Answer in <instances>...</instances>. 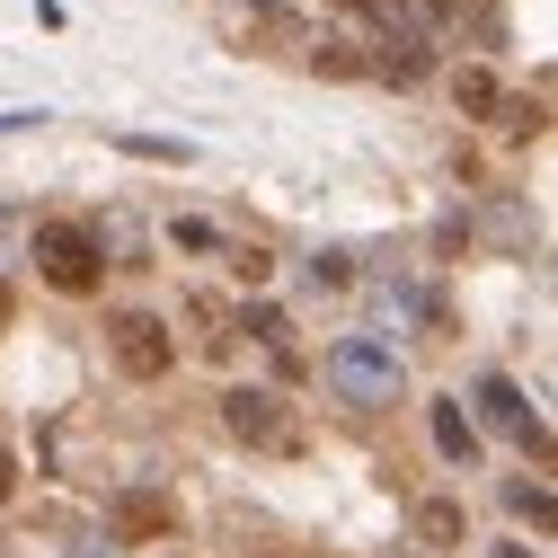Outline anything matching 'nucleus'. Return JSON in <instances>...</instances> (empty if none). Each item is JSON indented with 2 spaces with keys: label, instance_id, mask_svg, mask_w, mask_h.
<instances>
[{
  "label": "nucleus",
  "instance_id": "f3484780",
  "mask_svg": "<svg viewBox=\"0 0 558 558\" xmlns=\"http://www.w3.org/2000/svg\"><path fill=\"white\" fill-rule=\"evenodd\" d=\"M497 558H532V549H497Z\"/></svg>",
  "mask_w": 558,
  "mask_h": 558
},
{
  "label": "nucleus",
  "instance_id": "ddd939ff",
  "mask_svg": "<svg viewBox=\"0 0 558 558\" xmlns=\"http://www.w3.org/2000/svg\"><path fill=\"white\" fill-rule=\"evenodd\" d=\"M72 558H124V541H81Z\"/></svg>",
  "mask_w": 558,
  "mask_h": 558
},
{
  "label": "nucleus",
  "instance_id": "39448f33",
  "mask_svg": "<svg viewBox=\"0 0 558 558\" xmlns=\"http://www.w3.org/2000/svg\"><path fill=\"white\" fill-rule=\"evenodd\" d=\"M478 408H487V426H497V435H514V444L549 452V435H541V416L523 408V390H514V381H478Z\"/></svg>",
  "mask_w": 558,
  "mask_h": 558
},
{
  "label": "nucleus",
  "instance_id": "20e7f679",
  "mask_svg": "<svg viewBox=\"0 0 558 558\" xmlns=\"http://www.w3.org/2000/svg\"><path fill=\"white\" fill-rule=\"evenodd\" d=\"M107 345H116V364H124L133 381H160V373L178 364V337H169V319H151V311H116V319H107Z\"/></svg>",
  "mask_w": 558,
  "mask_h": 558
},
{
  "label": "nucleus",
  "instance_id": "f257e3e1",
  "mask_svg": "<svg viewBox=\"0 0 558 558\" xmlns=\"http://www.w3.org/2000/svg\"><path fill=\"white\" fill-rule=\"evenodd\" d=\"M328 390L345 399V408H399L408 399V364H399V345L390 337H337L328 345Z\"/></svg>",
  "mask_w": 558,
  "mask_h": 558
},
{
  "label": "nucleus",
  "instance_id": "6e6552de",
  "mask_svg": "<svg viewBox=\"0 0 558 558\" xmlns=\"http://www.w3.org/2000/svg\"><path fill=\"white\" fill-rule=\"evenodd\" d=\"M373 72H381V81H399V89H416V81L435 72V45H381Z\"/></svg>",
  "mask_w": 558,
  "mask_h": 558
},
{
  "label": "nucleus",
  "instance_id": "f8f14e48",
  "mask_svg": "<svg viewBox=\"0 0 558 558\" xmlns=\"http://www.w3.org/2000/svg\"><path fill=\"white\" fill-rule=\"evenodd\" d=\"M416 523H426V541H461V506H426Z\"/></svg>",
  "mask_w": 558,
  "mask_h": 558
},
{
  "label": "nucleus",
  "instance_id": "a211bd4d",
  "mask_svg": "<svg viewBox=\"0 0 558 558\" xmlns=\"http://www.w3.org/2000/svg\"><path fill=\"white\" fill-rule=\"evenodd\" d=\"M345 10H355V0H345Z\"/></svg>",
  "mask_w": 558,
  "mask_h": 558
},
{
  "label": "nucleus",
  "instance_id": "dca6fc26",
  "mask_svg": "<svg viewBox=\"0 0 558 558\" xmlns=\"http://www.w3.org/2000/svg\"><path fill=\"white\" fill-rule=\"evenodd\" d=\"M10 231H19V222H10V214H0V240H10Z\"/></svg>",
  "mask_w": 558,
  "mask_h": 558
},
{
  "label": "nucleus",
  "instance_id": "7ed1b4c3",
  "mask_svg": "<svg viewBox=\"0 0 558 558\" xmlns=\"http://www.w3.org/2000/svg\"><path fill=\"white\" fill-rule=\"evenodd\" d=\"M222 416H231V435H240L248 452H302V416L275 399V390H231Z\"/></svg>",
  "mask_w": 558,
  "mask_h": 558
},
{
  "label": "nucleus",
  "instance_id": "f03ea898",
  "mask_svg": "<svg viewBox=\"0 0 558 558\" xmlns=\"http://www.w3.org/2000/svg\"><path fill=\"white\" fill-rule=\"evenodd\" d=\"M27 248H36V275H45L53 293H98L107 248H98V231H89V222H36V231H27Z\"/></svg>",
  "mask_w": 558,
  "mask_h": 558
},
{
  "label": "nucleus",
  "instance_id": "0eeeda50",
  "mask_svg": "<svg viewBox=\"0 0 558 558\" xmlns=\"http://www.w3.org/2000/svg\"><path fill=\"white\" fill-rule=\"evenodd\" d=\"M435 444H444V461H461V470L478 461V426L461 416V399H444V408H435Z\"/></svg>",
  "mask_w": 558,
  "mask_h": 558
},
{
  "label": "nucleus",
  "instance_id": "9d476101",
  "mask_svg": "<svg viewBox=\"0 0 558 558\" xmlns=\"http://www.w3.org/2000/svg\"><path fill=\"white\" fill-rule=\"evenodd\" d=\"M506 506H514L532 532H549V487H541V478H514V487H506Z\"/></svg>",
  "mask_w": 558,
  "mask_h": 558
},
{
  "label": "nucleus",
  "instance_id": "4468645a",
  "mask_svg": "<svg viewBox=\"0 0 558 558\" xmlns=\"http://www.w3.org/2000/svg\"><path fill=\"white\" fill-rule=\"evenodd\" d=\"M10 487H19V470H10V452H0V497H10Z\"/></svg>",
  "mask_w": 558,
  "mask_h": 558
},
{
  "label": "nucleus",
  "instance_id": "423d86ee",
  "mask_svg": "<svg viewBox=\"0 0 558 558\" xmlns=\"http://www.w3.org/2000/svg\"><path fill=\"white\" fill-rule=\"evenodd\" d=\"M169 523H178V514H169V497H160V487H133V497L116 506V532H107V541H160Z\"/></svg>",
  "mask_w": 558,
  "mask_h": 558
},
{
  "label": "nucleus",
  "instance_id": "2eb2a0df",
  "mask_svg": "<svg viewBox=\"0 0 558 558\" xmlns=\"http://www.w3.org/2000/svg\"><path fill=\"white\" fill-rule=\"evenodd\" d=\"M0 328H10V284H0Z\"/></svg>",
  "mask_w": 558,
  "mask_h": 558
},
{
  "label": "nucleus",
  "instance_id": "1a4fd4ad",
  "mask_svg": "<svg viewBox=\"0 0 558 558\" xmlns=\"http://www.w3.org/2000/svg\"><path fill=\"white\" fill-rule=\"evenodd\" d=\"M311 62H319L328 81H355V72H364V53L345 45V36H319V45H311Z\"/></svg>",
  "mask_w": 558,
  "mask_h": 558
},
{
  "label": "nucleus",
  "instance_id": "9b49d317",
  "mask_svg": "<svg viewBox=\"0 0 558 558\" xmlns=\"http://www.w3.org/2000/svg\"><path fill=\"white\" fill-rule=\"evenodd\" d=\"M461 107H470V116H497L506 98H497V81H487V72H461Z\"/></svg>",
  "mask_w": 558,
  "mask_h": 558
}]
</instances>
